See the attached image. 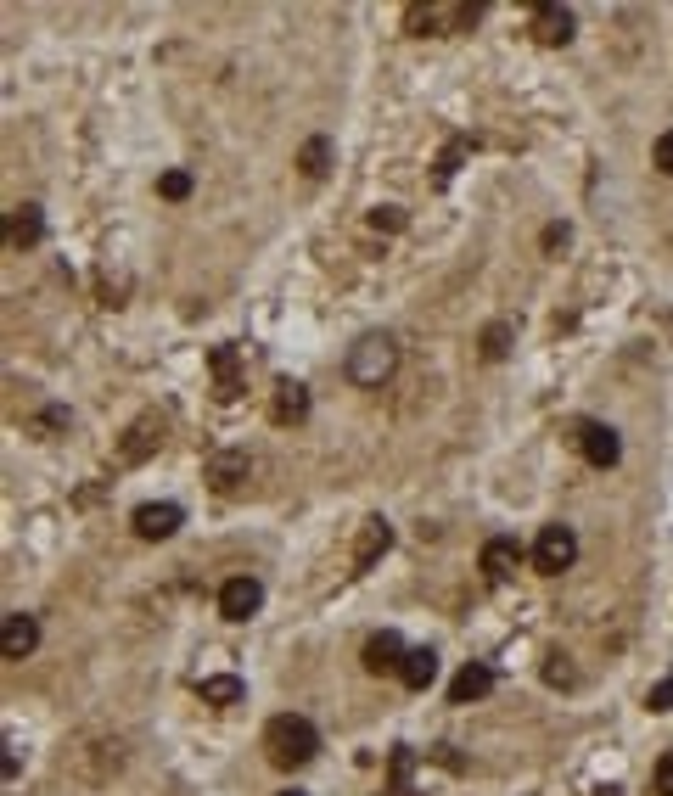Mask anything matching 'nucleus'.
<instances>
[{"label":"nucleus","instance_id":"nucleus-15","mask_svg":"<svg viewBox=\"0 0 673 796\" xmlns=\"http://www.w3.org/2000/svg\"><path fill=\"white\" fill-rule=\"evenodd\" d=\"M208 477H214V488H219V494H230V488H236V483L247 477V455H242V449H230V455H219L214 466H208Z\"/></svg>","mask_w":673,"mask_h":796},{"label":"nucleus","instance_id":"nucleus-25","mask_svg":"<svg viewBox=\"0 0 673 796\" xmlns=\"http://www.w3.org/2000/svg\"><path fill=\"white\" fill-rule=\"evenodd\" d=\"M545 679H550V684H567V679H573V668H567V662H550Z\"/></svg>","mask_w":673,"mask_h":796},{"label":"nucleus","instance_id":"nucleus-11","mask_svg":"<svg viewBox=\"0 0 673 796\" xmlns=\"http://www.w3.org/2000/svg\"><path fill=\"white\" fill-rule=\"evenodd\" d=\"M516 561H522V544L516 539H488L483 544V578L488 583H505L516 572Z\"/></svg>","mask_w":673,"mask_h":796},{"label":"nucleus","instance_id":"nucleus-13","mask_svg":"<svg viewBox=\"0 0 673 796\" xmlns=\"http://www.w3.org/2000/svg\"><path fill=\"white\" fill-rule=\"evenodd\" d=\"M303 415H309V387L281 382L275 387V421H303Z\"/></svg>","mask_w":673,"mask_h":796},{"label":"nucleus","instance_id":"nucleus-20","mask_svg":"<svg viewBox=\"0 0 673 796\" xmlns=\"http://www.w3.org/2000/svg\"><path fill=\"white\" fill-rule=\"evenodd\" d=\"M651 163H657L662 174H673V129H668V135H657V146H651Z\"/></svg>","mask_w":673,"mask_h":796},{"label":"nucleus","instance_id":"nucleus-26","mask_svg":"<svg viewBox=\"0 0 673 796\" xmlns=\"http://www.w3.org/2000/svg\"><path fill=\"white\" fill-rule=\"evenodd\" d=\"M281 796H303V791H281Z\"/></svg>","mask_w":673,"mask_h":796},{"label":"nucleus","instance_id":"nucleus-10","mask_svg":"<svg viewBox=\"0 0 673 796\" xmlns=\"http://www.w3.org/2000/svg\"><path fill=\"white\" fill-rule=\"evenodd\" d=\"M180 522H186L180 505H141L135 511V533L141 539H169V533H180Z\"/></svg>","mask_w":673,"mask_h":796},{"label":"nucleus","instance_id":"nucleus-2","mask_svg":"<svg viewBox=\"0 0 673 796\" xmlns=\"http://www.w3.org/2000/svg\"><path fill=\"white\" fill-rule=\"evenodd\" d=\"M393 370H399V342L387 337V331H365L348 348V382L354 387H382Z\"/></svg>","mask_w":673,"mask_h":796},{"label":"nucleus","instance_id":"nucleus-6","mask_svg":"<svg viewBox=\"0 0 673 796\" xmlns=\"http://www.w3.org/2000/svg\"><path fill=\"white\" fill-rule=\"evenodd\" d=\"M34 645H40V623L23 612H12L6 623H0V656L6 662H23V656H34Z\"/></svg>","mask_w":673,"mask_h":796},{"label":"nucleus","instance_id":"nucleus-9","mask_svg":"<svg viewBox=\"0 0 673 796\" xmlns=\"http://www.w3.org/2000/svg\"><path fill=\"white\" fill-rule=\"evenodd\" d=\"M573 12H567V6H539V12H533V40L539 45H567L573 40Z\"/></svg>","mask_w":673,"mask_h":796},{"label":"nucleus","instance_id":"nucleus-8","mask_svg":"<svg viewBox=\"0 0 673 796\" xmlns=\"http://www.w3.org/2000/svg\"><path fill=\"white\" fill-rule=\"evenodd\" d=\"M488 690H494V668H488V662H466V668L455 673V684H449V701H455V707H472V701H483Z\"/></svg>","mask_w":673,"mask_h":796},{"label":"nucleus","instance_id":"nucleus-3","mask_svg":"<svg viewBox=\"0 0 673 796\" xmlns=\"http://www.w3.org/2000/svg\"><path fill=\"white\" fill-rule=\"evenodd\" d=\"M578 561V533L573 527H539V539H533V572H545V578H556V572H567Z\"/></svg>","mask_w":673,"mask_h":796},{"label":"nucleus","instance_id":"nucleus-24","mask_svg":"<svg viewBox=\"0 0 673 796\" xmlns=\"http://www.w3.org/2000/svg\"><path fill=\"white\" fill-rule=\"evenodd\" d=\"M371 225H376V230H399V225H404V214H399V208H376Z\"/></svg>","mask_w":673,"mask_h":796},{"label":"nucleus","instance_id":"nucleus-4","mask_svg":"<svg viewBox=\"0 0 673 796\" xmlns=\"http://www.w3.org/2000/svg\"><path fill=\"white\" fill-rule=\"evenodd\" d=\"M258 606H264V583L258 578H225V589H219V612H225L230 623H247Z\"/></svg>","mask_w":673,"mask_h":796},{"label":"nucleus","instance_id":"nucleus-14","mask_svg":"<svg viewBox=\"0 0 673 796\" xmlns=\"http://www.w3.org/2000/svg\"><path fill=\"white\" fill-rule=\"evenodd\" d=\"M387 544H393V527H387L382 516H371V522H365V533H359V550H354V561H359V567H371V561L387 550Z\"/></svg>","mask_w":673,"mask_h":796},{"label":"nucleus","instance_id":"nucleus-19","mask_svg":"<svg viewBox=\"0 0 673 796\" xmlns=\"http://www.w3.org/2000/svg\"><path fill=\"white\" fill-rule=\"evenodd\" d=\"M158 197H169V202H186V197H191V174H186V169H169V174H158Z\"/></svg>","mask_w":673,"mask_h":796},{"label":"nucleus","instance_id":"nucleus-12","mask_svg":"<svg viewBox=\"0 0 673 796\" xmlns=\"http://www.w3.org/2000/svg\"><path fill=\"white\" fill-rule=\"evenodd\" d=\"M399 679L410 684V690H427V684L438 679V651H427V645H416V651L404 656V668H399Z\"/></svg>","mask_w":673,"mask_h":796},{"label":"nucleus","instance_id":"nucleus-23","mask_svg":"<svg viewBox=\"0 0 673 796\" xmlns=\"http://www.w3.org/2000/svg\"><path fill=\"white\" fill-rule=\"evenodd\" d=\"M483 354H488V359H500V354H505V326H488V337H483Z\"/></svg>","mask_w":673,"mask_h":796},{"label":"nucleus","instance_id":"nucleus-16","mask_svg":"<svg viewBox=\"0 0 673 796\" xmlns=\"http://www.w3.org/2000/svg\"><path fill=\"white\" fill-rule=\"evenodd\" d=\"M197 690H202V701H214V707H236V701H242V679H236V673H214V679H202Z\"/></svg>","mask_w":673,"mask_h":796},{"label":"nucleus","instance_id":"nucleus-17","mask_svg":"<svg viewBox=\"0 0 673 796\" xmlns=\"http://www.w3.org/2000/svg\"><path fill=\"white\" fill-rule=\"evenodd\" d=\"M40 236H45V219H40V208H34V202H23V208L12 214V242H17V247H34Z\"/></svg>","mask_w":673,"mask_h":796},{"label":"nucleus","instance_id":"nucleus-5","mask_svg":"<svg viewBox=\"0 0 673 796\" xmlns=\"http://www.w3.org/2000/svg\"><path fill=\"white\" fill-rule=\"evenodd\" d=\"M578 449H584L589 466L606 471V466H617V455H623V438H617L606 421H584V427H578Z\"/></svg>","mask_w":673,"mask_h":796},{"label":"nucleus","instance_id":"nucleus-18","mask_svg":"<svg viewBox=\"0 0 673 796\" xmlns=\"http://www.w3.org/2000/svg\"><path fill=\"white\" fill-rule=\"evenodd\" d=\"M326 169H331V141H326V135H315V141L303 146V174H309V180H320Z\"/></svg>","mask_w":673,"mask_h":796},{"label":"nucleus","instance_id":"nucleus-22","mask_svg":"<svg viewBox=\"0 0 673 796\" xmlns=\"http://www.w3.org/2000/svg\"><path fill=\"white\" fill-rule=\"evenodd\" d=\"M657 796H673V752L657 757Z\"/></svg>","mask_w":673,"mask_h":796},{"label":"nucleus","instance_id":"nucleus-21","mask_svg":"<svg viewBox=\"0 0 673 796\" xmlns=\"http://www.w3.org/2000/svg\"><path fill=\"white\" fill-rule=\"evenodd\" d=\"M645 707H651V712H673V679H662L657 690L645 696Z\"/></svg>","mask_w":673,"mask_h":796},{"label":"nucleus","instance_id":"nucleus-1","mask_svg":"<svg viewBox=\"0 0 673 796\" xmlns=\"http://www.w3.org/2000/svg\"><path fill=\"white\" fill-rule=\"evenodd\" d=\"M315 752H320V729L309 724V718L281 712V718L264 724V757H270L275 768H303V763H315Z\"/></svg>","mask_w":673,"mask_h":796},{"label":"nucleus","instance_id":"nucleus-7","mask_svg":"<svg viewBox=\"0 0 673 796\" xmlns=\"http://www.w3.org/2000/svg\"><path fill=\"white\" fill-rule=\"evenodd\" d=\"M404 640L393 634V628H382V634H371L365 640V673H399L404 668Z\"/></svg>","mask_w":673,"mask_h":796}]
</instances>
